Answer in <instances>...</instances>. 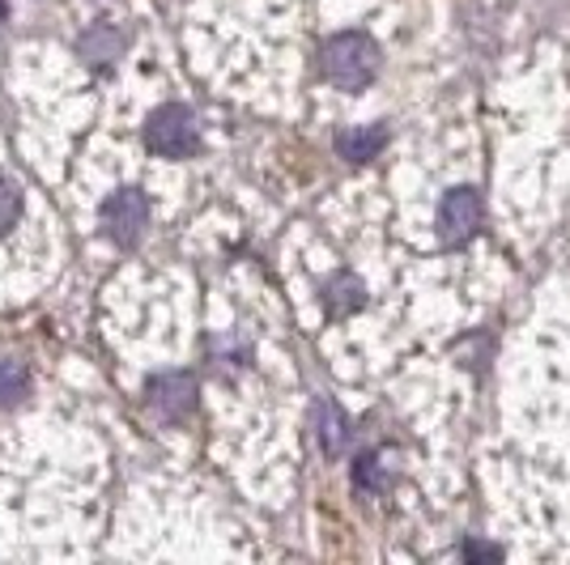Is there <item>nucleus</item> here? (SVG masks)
<instances>
[{
  "label": "nucleus",
  "mask_w": 570,
  "mask_h": 565,
  "mask_svg": "<svg viewBox=\"0 0 570 565\" xmlns=\"http://www.w3.org/2000/svg\"><path fill=\"white\" fill-rule=\"evenodd\" d=\"M320 72H324V81H333L336 90H350V95L366 90L380 72V48L357 30L333 34L320 51Z\"/></svg>",
  "instance_id": "nucleus-1"
},
{
  "label": "nucleus",
  "mask_w": 570,
  "mask_h": 565,
  "mask_svg": "<svg viewBox=\"0 0 570 565\" xmlns=\"http://www.w3.org/2000/svg\"><path fill=\"white\" fill-rule=\"evenodd\" d=\"M145 145L158 158H191L200 149V123H196V116H191L188 107L167 102V107H158L149 116V123H145Z\"/></svg>",
  "instance_id": "nucleus-2"
},
{
  "label": "nucleus",
  "mask_w": 570,
  "mask_h": 565,
  "mask_svg": "<svg viewBox=\"0 0 570 565\" xmlns=\"http://www.w3.org/2000/svg\"><path fill=\"white\" fill-rule=\"evenodd\" d=\"M102 226H107L111 242L132 247V242L145 235V226H149V200H145L137 188H119L116 196H107V205H102Z\"/></svg>",
  "instance_id": "nucleus-3"
},
{
  "label": "nucleus",
  "mask_w": 570,
  "mask_h": 565,
  "mask_svg": "<svg viewBox=\"0 0 570 565\" xmlns=\"http://www.w3.org/2000/svg\"><path fill=\"white\" fill-rule=\"evenodd\" d=\"M476 226H481V196H476V188H452L439 205V238L448 247H460V242H469L476 235Z\"/></svg>",
  "instance_id": "nucleus-4"
},
{
  "label": "nucleus",
  "mask_w": 570,
  "mask_h": 565,
  "mask_svg": "<svg viewBox=\"0 0 570 565\" xmlns=\"http://www.w3.org/2000/svg\"><path fill=\"white\" fill-rule=\"evenodd\" d=\"M149 408L163 417V422H188L196 413V378L184 370H170L149 383Z\"/></svg>",
  "instance_id": "nucleus-5"
},
{
  "label": "nucleus",
  "mask_w": 570,
  "mask_h": 565,
  "mask_svg": "<svg viewBox=\"0 0 570 565\" xmlns=\"http://www.w3.org/2000/svg\"><path fill=\"white\" fill-rule=\"evenodd\" d=\"M383 145H387V128H383V123H366V128H345V132H336V153H341L345 162H371Z\"/></svg>",
  "instance_id": "nucleus-6"
},
{
  "label": "nucleus",
  "mask_w": 570,
  "mask_h": 565,
  "mask_svg": "<svg viewBox=\"0 0 570 565\" xmlns=\"http://www.w3.org/2000/svg\"><path fill=\"white\" fill-rule=\"evenodd\" d=\"M324 307H328V315H333V319H350L354 310L366 307V289H362V281H357V277L341 272V277H333V281L324 285Z\"/></svg>",
  "instance_id": "nucleus-7"
},
{
  "label": "nucleus",
  "mask_w": 570,
  "mask_h": 565,
  "mask_svg": "<svg viewBox=\"0 0 570 565\" xmlns=\"http://www.w3.org/2000/svg\"><path fill=\"white\" fill-rule=\"evenodd\" d=\"M315 434H320V447H324V455H341V447H345V417L336 413L333 400H320V408H315Z\"/></svg>",
  "instance_id": "nucleus-8"
},
{
  "label": "nucleus",
  "mask_w": 570,
  "mask_h": 565,
  "mask_svg": "<svg viewBox=\"0 0 570 565\" xmlns=\"http://www.w3.org/2000/svg\"><path fill=\"white\" fill-rule=\"evenodd\" d=\"M26 391H30V375H26V366H22V361L0 357V408L18 404Z\"/></svg>",
  "instance_id": "nucleus-9"
},
{
  "label": "nucleus",
  "mask_w": 570,
  "mask_h": 565,
  "mask_svg": "<svg viewBox=\"0 0 570 565\" xmlns=\"http://www.w3.org/2000/svg\"><path fill=\"white\" fill-rule=\"evenodd\" d=\"M18 217H22V191L13 179L0 175V235H9L18 226Z\"/></svg>",
  "instance_id": "nucleus-10"
},
{
  "label": "nucleus",
  "mask_w": 570,
  "mask_h": 565,
  "mask_svg": "<svg viewBox=\"0 0 570 565\" xmlns=\"http://www.w3.org/2000/svg\"><path fill=\"white\" fill-rule=\"evenodd\" d=\"M354 485L357 489H375V485H380V459H375V455H357Z\"/></svg>",
  "instance_id": "nucleus-11"
},
{
  "label": "nucleus",
  "mask_w": 570,
  "mask_h": 565,
  "mask_svg": "<svg viewBox=\"0 0 570 565\" xmlns=\"http://www.w3.org/2000/svg\"><path fill=\"white\" fill-rule=\"evenodd\" d=\"M464 557H469V562H481V557H499V548H494V544L469 541V544H464Z\"/></svg>",
  "instance_id": "nucleus-12"
},
{
  "label": "nucleus",
  "mask_w": 570,
  "mask_h": 565,
  "mask_svg": "<svg viewBox=\"0 0 570 565\" xmlns=\"http://www.w3.org/2000/svg\"><path fill=\"white\" fill-rule=\"evenodd\" d=\"M0 22H4V0H0Z\"/></svg>",
  "instance_id": "nucleus-13"
}]
</instances>
